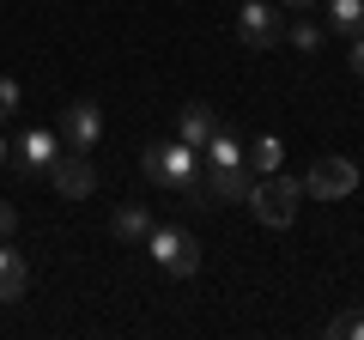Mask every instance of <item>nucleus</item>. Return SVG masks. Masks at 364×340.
<instances>
[{
    "label": "nucleus",
    "mask_w": 364,
    "mask_h": 340,
    "mask_svg": "<svg viewBox=\"0 0 364 340\" xmlns=\"http://www.w3.org/2000/svg\"><path fill=\"white\" fill-rule=\"evenodd\" d=\"M140 170L170 195H200V152L188 140H158L140 152Z\"/></svg>",
    "instance_id": "1"
},
{
    "label": "nucleus",
    "mask_w": 364,
    "mask_h": 340,
    "mask_svg": "<svg viewBox=\"0 0 364 340\" xmlns=\"http://www.w3.org/2000/svg\"><path fill=\"white\" fill-rule=\"evenodd\" d=\"M298 201H304V183H298V176H279V170H267V176L249 188V207H255V219L273 225V231L298 219Z\"/></svg>",
    "instance_id": "2"
},
{
    "label": "nucleus",
    "mask_w": 364,
    "mask_h": 340,
    "mask_svg": "<svg viewBox=\"0 0 364 340\" xmlns=\"http://www.w3.org/2000/svg\"><path fill=\"white\" fill-rule=\"evenodd\" d=\"M146 249H152V262L164 267V274H176V280L200 274V243H195V231H182V225H152V231H146Z\"/></svg>",
    "instance_id": "3"
},
{
    "label": "nucleus",
    "mask_w": 364,
    "mask_h": 340,
    "mask_svg": "<svg viewBox=\"0 0 364 340\" xmlns=\"http://www.w3.org/2000/svg\"><path fill=\"white\" fill-rule=\"evenodd\" d=\"M237 37L249 43V49H273V43L286 37V18H279V6H273V0H243V6H237Z\"/></svg>",
    "instance_id": "4"
},
{
    "label": "nucleus",
    "mask_w": 364,
    "mask_h": 340,
    "mask_svg": "<svg viewBox=\"0 0 364 340\" xmlns=\"http://www.w3.org/2000/svg\"><path fill=\"white\" fill-rule=\"evenodd\" d=\"M55 183V195L61 201H85L91 188H97V164H91V152H55V164L43 170Z\"/></svg>",
    "instance_id": "5"
},
{
    "label": "nucleus",
    "mask_w": 364,
    "mask_h": 340,
    "mask_svg": "<svg viewBox=\"0 0 364 340\" xmlns=\"http://www.w3.org/2000/svg\"><path fill=\"white\" fill-rule=\"evenodd\" d=\"M358 188V164L352 158H316L310 164V176H304V195H316V201H340V195H352Z\"/></svg>",
    "instance_id": "6"
},
{
    "label": "nucleus",
    "mask_w": 364,
    "mask_h": 340,
    "mask_svg": "<svg viewBox=\"0 0 364 340\" xmlns=\"http://www.w3.org/2000/svg\"><path fill=\"white\" fill-rule=\"evenodd\" d=\"M97 140H104V110L91 104V97H73L61 110V146L67 152H91Z\"/></svg>",
    "instance_id": "7"
},
{
    "label": "nucleus",
    "mask_w": 364,
    "mask_h": 340,
    "mask_svg": "<svg viewBox=\"0 0 364 340\" xmlns=\"http://www.w3.org/2000/svg\"><path fill=\"white\" fill-rule=\"evenodd\" d=\"M55 152H61V134L55 128H25L18 146H6V158H13L18 176H43V170L55 164Z\"/></svg>",
    "instance_id": "8"
},
{
    "label": "nucleus",
    "mask_w": 364,
    "mask_h": 340,
    "mask_svg": "<svg viewBox=\"0 0 364 340\" xmlns=\"http://www.w3.org/2000/svg\"><path fill=\"white\" fill-rule=\"evenodd\" d=\"M207 195L213 201H249V188H255V176H249L243 164H207Z\"/></svg>",
    "instance_id": "9"
},
{
    "label": "nucleus",
    "mask_w": 364,
    "mask_h": 340,
    "mask_svg": "<svg viewBox=\"0 0 364 340\" xmlns=\"http://www.w3.org/2000/svg\"><path fill=\"white\" fill-rule=\"evenodd\" d=\"M219 128H225V122H219V110H213V104H182V140L195 146V152H200Z\"/></svg>",
    "instance_id": "10"
},
{
    "label": "nucleus",
    "mask_w": 364,
    "mask_h": 340,
    "mask_svg": "<svg viewBox=\"0 0 364 340\" xmlns=\"http://www.w3.org/2000/svg\"><path fill=\"white\" fill-rule=\"evenodd\" d=\"M25 286H31V274L18 262V249H6V237H0V304H18Z\"/></svg>",
    "instance_id": "11"
},
{
    "label": "nucleus",
    "mask_w": 364,
    "mask_h": 340,
    "mask_svg": "<svg viewBox=\"0 0 364 340\" xmlns=\"http://www.w3.org/2000/svg\"><path fill=\"white\" fill-rule=\"evenodd\" d=\"M109 231L122 237V243H146V231H152V219H146V207H116V219H109Z\"/></svg>",
    "instance_id": "12"
},
{
    "label": "nucleus",
    "mask_w": 364,
    "mask_h": 340,
    "mask_svg": "<svg viewBox=\"0 0 364 340\" xmlns=\"http://www.w3.org/2000/svg\"><path fill=\"white\" fill-rule=\"evenodd\" d=\"M322 6H328V25L346 31V37L364 25V0H322Z\"/></svg>",
    "instance_id": "13"
},
{
    "label": "nucleus",
    "mask_w": 364,
    "mask_h": 340,
    "mask_svg": "<svg viewBox=\"0 0 364 340\" xmlns=\"http://www.w3.org/2000/svg\"><path fill=\"white\" fill-rule=\"evenodd\" d=\"M200 152H207V164H243V146H237L231 128H219L207 146H200Z\"/></svg>",
    "instance_id": "14"
},
{
    "label": "nucleus",
    "mask_w": 364,
    "mask_h": 340,
    "mask_svg": "<svg viewBox=\"0 0 364 340\" xmlns=\"http://www.w3.org/2000/svg\"><path fill=\"white\" fill-rule=\"evenodd\" d=\"M286 43H291V49H298V55H310V49H322V25H316V18H291V25H286Z\"/></svg>",
    "instance_id": "15"
},
{
    "label": "nucleus",
    "mask_w": 364,
    "mask_h": 340,
    "mask_svg": "<svg viewBox=\"0 0 364 340\" xmlns=\"http://www.w3.org/2000/svg\"><path fill=\"white\" fill-rule=\"evenodd\" d=\"M249 158H255V176H267V170H279V158H286V146H279V134H261V140H255V152H249Z\"/></svg>",
    "instance_id": "16"
},
{
    "label": "nucleus",
    "mask_w": 364,
    "mask_h": 340,
    "mask_svg": "<svg viewBox=\"0 0 364 340\" xmlns=\"http://www.w3.org/2000/svg\"><path fill=\"white\" fill-rule=\"evenodd\" d=\"M328 334H340V340H346V334H352V340H364V316H358V310L334 316V322H328Z\"/></svg>",
    "instance_id": "17"
},
{
    "label": "nucleus",
    "mask_w": 364,
    "mask_h": 340,
    "mask_svg": "<svg viewBox=\"0 0 364 340\" xmlns=\"http://www.w3.org/2000/svg\"><path fill=\"white\" fill-rule=\"evenodd\" d=\"M13 110H18V79H6V73H0V122L13 116Z\"/></svg>",
    "instance_id": "18"
},
{
    "label": "nucleus",
    "mask_w": 364,
    "mask_h": 340,
    "mask_svg": "<svg viewBox=\"0 0 364 340\" xmlns=\"http://www.w3.org/2000/svg\"><path fill=\"white\" fill-rule=\"evenodd\" d=\"M13 225H18V213H13V201H0V237H13Z\"/></svg>",
    "instance_id": "19"
},
{
    "label": "nucleus",
    "mask_w": 364,
    "mask_h": 340,
    "mask_svg": "<svg viewBox=\"0 0 364 340\" xmlns=\"http://www.w3.org/2000/svg\"><path fill=\"white\" fill-rule=\"evenodd\" d=\"M352 73L364 79V37H352Z\"/></svg>",
    "instance_id": "20"
},
{
    "label": "nucleus",
    "mask_w": 364,
    "mask_h": 340,
    "mask_svg": "<svg viewBox=\"0 0 364 340\" xmlns=\"http://www.w3.org/2000/svg\"><path fill=\"white\" fill-rule=\"evenodd\" d=\"M279 6H298V13H310V6H322V0H279Z\"/></svg>",
    "instance_id": "21"
},
{
    "label": "nucleus",
    "mask_w": 364,
    "mask_h": 340,
    "mask_svg": "<svg viewBox=\"0 0 364 340\" xmlns=\"http://www.w3.org/2000/svg\"><path fill=\"white\" fill-rule=\"evenodd\" d=\"M0 170H6V140H0Z\"/></svg>",
    "instance_id": "22"
}]
</instances>
